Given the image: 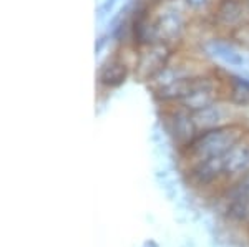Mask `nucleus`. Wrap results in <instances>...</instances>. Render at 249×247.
Listing matches in <instances>:
<instances>
[{"label":"nucleus","instance_id":"2eb2a0df","mask_svg":"<svg viewBox=\"0 0 249 247\" xmlns=\"http://www.w3.org/2000/svg\"><path fill=\"white\" fill-rule=\"evenodd\" d=\"M246 3H248V5H249V0H246Z\"/></svg>","mask_w":249,"mask_h":247},{"label":"nucleus","instance_id":"7ed1b4c3","mask_svg":"<svg viewBox=\"0 0 249 247\" xmlns=\"http://www.w3.org/2000/svg\"><path fill=\"white\" fill-rule=\"evenodd\" d=\"M168 130H170L171 136L175 138L176 143H179L184 148L191 145L196 139V136L199 134V130L195 123L193 113L186 110H179V111H173L168 116Z\"/></svg>","mask_w":249,"mask_h":247},{"label":"nucleus","instance_id":"9b49d317","mask_svg":"<svg viewBox=\"0 0 249 247\" xmlns=\"http://www.w3.org/2000/svg\"><path fill=\"white\" fill-rule=\"evenodd\" d=\"M230 99L236 106H248L249 105V82L239 77H231L230 80Z\"/></svg>","mask_w":249,"mask_h":247},{"label":"nucleus","instance_id":"1a4fd4ad","mask_svg":"<svg viewBox=\"0 0 249 247\" xmlns=\"http://www.w3.org/2000/svg\"><path fill=\"white\" fill-rule=\"evenodd\" d=\"M128 78V66L120 60H111L110 63H107L100 71V83L108 88H116V86L123 85Z\"/></svg>","mask_w":249,"mask_h":247},{"label":"nucleus","instance_id":"20e7f679","mask_svg":"<svg viewBox=\"0 0 249 247\" xmlns=\"http://www.w3.org/2000/svg\"><path fill=\"white\" fill-rule=\"evenodd\" d=\"M183 108L190 113H198L214 105V86L206 78H195L193 90L181 99Z\"/></svg>","mask_w":249,"mask_h":247},{"label":"nucleus","instance_id":"4468645a","mask_svg":"<svg viewBox=\"0 0 249 247\" xmlns=\"http://www.w3.org/2000/svg\"><path fill=\"white\" fill-rule=\"evenodd\" d=\"M186 3L191 7V9L198 10V9H203V7L206 5L208 0H186Z\"/></svg>","mask_w":249,"mask_h":247},{"label":"nucleus","instance_id":"f257e3e1","mask_svg":"<svg viewBox=\"0 0 249 247\" xmlns=\"http://www.w3.org/2000/svg\"><path fill=\"white\" fill-rule=\"evenodd\" d=\"M243 128L239 125H224L201 131L195 141L188 146V156L196 161L224 156L232 146L239 143Z\"/></svg>","mask_w":249,"mask_h":247},{"label":"nucleus","instance_id":"0eeeda50","mask_svg":"<svg viewBox=\"0 0 249 247\" xmlns=\"http://www.w3.org/2000/svg\"><path fill=\"white\" fill-rule=\"evenodd\" d=\"M224 163V174L226 176H243L249 173V145H241L238 143L236 146L228 151L223 156Z\"/></svg>","mask_w":249,"mask_h":247},{"label":"nucleus","instance_id":"6e6552de","mask_svg":"<svg viewBox=\"0 0 249 247\" xmlns=\"http://www.w3.org/2000/svg\"><path fill=\"white\" fill-rule=\"evenodd\" d=\"M244 7L239 0H221L216 9V22L223 27H236L243 20Z\"/></svg>","mask_w":249,"mask_h":247},{"label":"nucleus","instance_id":"423d86ee","mask_svg":"<svg viewBox=\"0 0 249 247\" xmlns=\"http://www.w3.org/2000/svg\"><path fill=\"white\" fill-rule=\"evenodd\" d=\"M184 22L178 12H166L153 23V37L155 42H170L181 35Z\"/></svg>","mask_w":249,"mask_h":247},{"label":"nucleus","instance_id":"39448f33","mask_svg":"<svg viewBox=\"0 0 249 247\" xmlns=\"http://www.w3.org/2000/svg\"><path fill=\"white\" fill-rule=\"evenodd\" d=\"M223 174H224L223 156L196 161L190 169L191 181L196 182L198 186L211 184L213 181H216V179H218L219 176H223Z\"/></svg>","mask_w":249,"mask_h":247},{"label":"nucleus","instance_id":"ddd939ff","mask_svg":"<svg viewBox=\"0 0 249 247\" xmlns=\"http://www.w3.org/2000/svg\"><path fill=\"white\" fill-rule=\"evenodd\" d=\"M238 198L249 199V173L244 174V178H241V181L232 189V199H238Z\"/></svg>","mask_w":249,"mask_h":247},{"label":"nucleus","instance_id":"f8f14e48","mask_svg":"<svg viewBox=\"0 0 249 247\" xmlns=\"http://www.w3.org/2000/svg\"><path fill=\"white\" fill-rule=\"evenodd\" d=\"M210 49L216 57H219L223 62L230 63L231 66H243V63H244L243 57H241L236 50H232L231 47L224 45V43H219V42H211Z\"/></svg>","mask_w":249,"mask_h":247},{"label":"nucleus","instance_id":"9d476101","mask_svg":"<svg viewBox=\"0 0 249 247\" xmlns=\"http://www.w3.org/2000/svg\"><path fill=\"white\" fill-rule=\"evenodd\" d=\"M193 118H195V123H196V126H198L199 133H201V131L221 126L219 121H221V118H223V115H221V110L218 105H211V106H208V108L198 111V113H193Z\"/></svg>","mask_w":249,"mask_h":247},{"label":"nucleus","instance_id":"f03ea898","mask_svg":"<svg viewBox=\"0 0 249 247\" xmlns=\"http://www.w3.org/2000/svg\"><path fill=\"white\" fill-rule=\"evenodd\" d=\"M171 57V50L166 43L153 42L148 43L146 49L140 53L138 63H136V77L142 82L155 80L160 73L168 68V62Z\"/></svg>","mask_w":249,"mask_h":247}]
</instances>
